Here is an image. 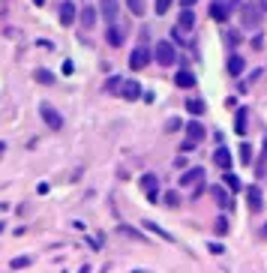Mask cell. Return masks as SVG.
<instances>
[{
  "label": "cell",
  "mask_w": 267,
  "mask_h": 273,
  "mask_svg": "<svg viewBox=\"0 0 267 273\" xmlns=\"http://www.w3.org/2000/svg\"><path fill=\"white\" fill-rule=\"evenodd\" d=\"M261 147H264V159H267V138H264V144H261Z\"/></svg>",
  "instance_id": "ab89813d"
},
{
  "label": "cell",
  "mask_w": 267,
  "mask_h": 273,
  "mask_svg": "<svg viewBox=\"0 0 267 273\" xmlns=\"http://www.w3.org/2000/svg\"><path fill=\"white\" fill-rule=\"evenodd\" d=\"M246 204H249V210H261L264 207V198H261L258 186H246Z\"/></svg>",
  "instance_id": "d6986e66"
},
{
  "label": "cell",
  "mask_w": 267,
  "mask_h": 273,
  "mask_svg": "<svg viewBox=\"0 0 267 273\" xmlns=\"http://www.w3.org/2000/svg\"><path fill=\"white\" fill-rule=\"evenodd\" d=\"M237 159H240L243 165H252V147H249L246 141H240V153H237Z\"/></svg>",
  "instance_id": "83f0119b"
},
{
  "label": "cell",
  "mask_w": 267,
  "mask_h": 273,
  "mask_svg": "<svg viewBox=\"0 0 267 273\" xmlns=\"http://www.w3.org/2000/svg\"><path fill=\"white\" fill-rule=\"evenodd\" d=\"M264 21V9L255 3V0H243L240 3V27L243 30H258Z\"/></svg>",
  "instance_id": "6da1fadb"
},
{
  "label": "cell",
  "mask_w": 267,
  "mask_h": 273,
  "mask_svg": "<svg viewBox=\"0 0 267 273\" xmlns=\"http://www.w3.org/2000/svg\"><path fill=\"white\" fill-rule=\"evenodd\" d=\"M123 39H126V30H123L117 21L105 27V42H108L111 48H120V45H123Z\"/></svg>",
  "instance_id": "52a82bcc"
},
{
  "label": "cell",
  "mask_w": 267,
  "mask_h": 273,
  "mask_svg": "<svg viewBox=\"0 0 267 273\" xmlns=\"http://www.w3.org/2000/svg\"><path fill=\"white\" fill-rule=\"evenodd\" d=\"M213 162H216L219 171H228V168H231V150L225 147V141L216 144V150H213Z\"/></svg>",
  "instance_id": "8fae6325"
},
{
  "label": "cell",
  "mask_w": 267,
  "mask_h": 273,
  "mask_svg": "<svg viewBox=\"0 0 267 273\" xmlns=\"http://www.w3.org/2000/svg\"><path fill=\"white\" fill-rule=\"evenodd\" d=\"M96 18H99L96 6H81V9H78V21H81L84 30H93V27H96Z\"/></svg>",
  "instance_id": "e0dca14e"
},
{
  "label": "cell",
  "mask_w": 267,
  "mask_h": 273,
  "mask_svg": "<svg viewBox=\"0 0 267 273\" xmlns=\"http://www.w3.org/2000/svg\"><path fill=\"white\" fill-rule=\"evenodd\" d=\"M141 189L147 195V201H159V177L156 174H144L141 177Z\"/></svg>",
  "instance_id": "ba28073f"
},
{
  "label": "cell",
  "mask_w": 267,
  "mask_h": 273,
  "mask_svg": "<svg viewBox=\"0 0 267 273\" xmlns=\"http://www.w3.org/2000/svg\"><path fill=\"white\" fill-rule=\"evenodd\" d=\"M228 15H231V6H228V0H213V3H210V18H213L216 24H225Z\"/></svg>",
  "instance_id": "9c48e42d"
},
{
  "label": "cell",
  "mask_w": 267,
  "mask_h": 273,
  "mask_svg": "<svg viewBox=\"0 0 267 273\" xmlns=\"http://www.w3.org/2000/svg\"><path fill=\"white\" fill-rule=\"evenodd\" d=\"M33 81H36V84H42V87H51L57 78H54V72H51V69H36V72H33Z\"/></svg>",
  "instance_id": "44dd1931"
},
{
  "label": "cell",
  "mask_w": 267,
  "mask_h": 273,
  "mask_svg": "<svg viewBox=\"0 0 267 273\" xmlns=\"http://www.w3.org/2000/svg\"><path fill=\"white\" fill-rule=\"evenodd\" d=\"M150 60H153L150 48H147V45H138V48H132V54H129V69H132V72H141Z\"/></svg>",
  "instance_id": "8992f818"
},
{
  "label": "cell",
  "mask_w": 267,
  "mask_h": 273,
  "mask_svg": "<svg viewBox=\"0 0 267 273\" xmlns=\"http://www.w3.org/2000/svg\"><path fill=\"white\" fill-rule=\"evenodd\" d=\"M177 27H180L183 33H192V30H195V12H192V6H180Z\"/></svg>",
  "instance_id": "7c38bea8"
},
{
  "label": "cell",
  "mask_w": 267,
  "mask_h": 273,
  "mask_svg": "<svg viewBox=\"0 0 267 273\" xmlns=\"http://www.w3.org/2000/svg\"><path fill=\"white\" fill-rule=\"evenodd\" d=\"M207 138V126L198 123V120H189L186 123V141H192V144H201Z\"/></svg>",
  "instance_id": "30bf717a"
},
{
  "label": "cell",
  "mask_w": 267,
  "mask_h": 273,
  "mask_svg": "<svg viewBox=\"0 0 267 273\" xmlns=\"http://www.w3.org/2000/svg\"><path fill=\"white\" fill-rule=\"evenodd\" d=\"M186 111L192 117H201L207 111V105H204V99H186Z\"/></svg>",
  "instance_id": "603a6c76"
},
{
  "label": "cell",
  "mask_w": 267,
  "mask_h": 273,
  "mask_svg": "<svg viewBox=\"0 0 267 273\" xmlns=\"http://www.w3.org/2000/svg\"><path fill=\"white\" fill-rule=\"evenodd\" d=\"M225 69H228V75H234V78H240L243 72H246V60L240 57V54H228V63H225Z\"/></svg>",
  "instance_id": "2e32d148"
},
{
  "label": "cell",
  "mask_w": 267,
  "mask_h": 273,
  "mask_svg": "<svg viewBox=\"0 0 267 273\" xmlns=\"http://www.w3.org/2000/svg\"><path fill=\"white\" fill-rule=\"evenodd\" d=\"M123 3H126V9H129L135 18H141V15L147 12V3H144V0H123Z\"/></svg>",
  "instance_id": "cb8c5ba5"
},
{
  "label": "cell",
  "mask_w": 267,
  "mask_h": 273,
  "mask_svg": "<svg viewBox=\"0 0 267 273\" xmlns=\"http://www.w3.org/2000/svg\"><path fill=\"white\" fill-rule=\"evenodd\" d=\"M96 12H99V18L105 24H114V21H117V15H120V0H99Z\"/></svg>",
  "instance_id": "5b68a950"
},
{
  "label": "cell",
  "mask_w": 267,
  "mask_h": 273,
  "mask_svg": "<svg viewBox=\"0 0 267 273\" xmlns=\"http://www.w3.org/2000/svg\"><path fill=\"white\" fill-rule=\"evenodd\" d=\"M180 126H183V123H180V120H177V117H171V120H168V123H165V129H168V132H171V129H180Z\"/></svg>",
  "instance_id": "d590c367"
},
{
  "label": "cell",
  "mask_w": 267,
  "mask_h": 273,
  "mask_svg": "<svg viewBox=\"0 0 267 273\" xmlns=\"http://www.w3.org/2000/svg\"><path fill=\"white\" fill-rule=\"evenodd\" d=\"M75 18H78V9H75V3H72V0H63V3H60V24H63V27H72Z\"/></svg>",
  "instance_id": "5bb4252c"
},
{
  "label": "cell",
  "mask_w": 267,
  "mask_h": 273,
  "mask_svg": "<svg viewBox=\"0 0 267 273\" xmlns=\"http://www.w3.org/2000/svg\"><path fill=\"white\" fill-rule=\"evenodd\" d=\"M246 126H249V114H246V108H237V114H234V132L243 138L246 135Z\"/></svg>",
  "instance_id": "ffe728a7"
},
{
  "label": "cell",
  "mask_w": 267,
  "mask_h": 273,
  "mask_svg": "<svg viewBox=\"0 0 267 273\" xmlns=\"http://www.w3.org/2000/svg\"><path fill=\"white\" fill-rule=\"evenodd\" d=\"M120 96L126 99V102H135V99H141L144 93H141V81H135V78H126L123 81V87H120Z\"/></svg>",
  "instance_id": "4fadbf2b"
},
{
  "label": "cell",
  "mask_w": 267,
  "mask_h": 273,
  "mask_svg": "<svg viewBox=\"0 0 267 273\" xmlns=\"http://www.w3.org/2000/svg\"><path fill=\"white\" fill-rule=\"evenodd\" d=\"M222 183L228 186V192H240V180L231 174V168H228V171H222Z\"/></svg>",
  "instance_id": "d4e9b609"
},
{
  "label": "cell",
  "mask_w": 267,
  "mask_h": 273,
  "mask_svg": "<svg viewBox=\"0 0 267 273\" xmlns=\"http://www.w3.org/2000/svg\"><path fill=\"white\" fill-rule=\"evenodd\" d=\"M213 231L219 234V237H225V234H228V219H225V216H219V219H216V225H213Z\"/></svg>",
  "instance_id": "1f68e13d"
},
{
  "label": "cell",
  "mask_w": 267,
  "mask_h": 273,
  "mask_svg": "<svg viewBox=\"0 0 267 273\" xmlns=\"http://www.w3.org/2000/svg\"><path fill=\"white\" fill-rule=\"evenodd\" d=\"M171 3H174V0H156V3H153V9H156V15H168V9H171Z\"/></svg>",
  "instance_id": "4dcf8cb0"
},
{
  "label": "cell",
  "mask_w": 267,
  "mask_h": 273,
  "mask_svg": "<svg viewBox=\"0 0 267 273\" xmlns=\"http://www.w3.org/2000/svg\"><path fill=\"white\" fill-rule=\"evenodd\" d=\"M153 60H156L159 66H171V63H177V48H174L171 39H159V42H156V48H153Z\"/></svg>",
  "instance_id": "7a4b0ae2"
},
{
  "label": "cell",
  "mask_w": 267,
  "mask_h": 273,
  "mask_svg": "<svg viewBox=\"0 0 267 273\" xmlns=\"http://www.w3.org/2000/svg\"><path fill=\"white\" fill-rule=\"evenodd\" d=\"M240 42H243V30H228L225 33V45L228 48H237Z\"/></svg>",
  "instance_id": "484cf974"
},
{
  "label": "cell",
  "mask_w": 267,
  "mask_h": 273,
  "mask_svg": "<svg viewBox=\"0 0 267 273\" xmlns=\"http://www.w3.org/2000/svg\"><path fill=\"white\" fill-rule=\"evenodd\" d=\"M171 39H174V42H180V45H186V36H183V30H180V27H174V30H171Z\"/></svg>",
  "instance_id": "836d02e7"
},
{
  "label": "cell",
  "mask_w": 267,
  "mask_h": 273,
  "mask_svg": "<svg viewBox=\"0 0 267 273\" xmlns=\"http://www.w3.org/2000/svg\"><path fill=\"white\" fill-rule=\"evenodd\" d=\"M3 228H6V225H3V222H0V231H3Z\"/></svg>",
  "instance_id": "b9f144b4"
},
{
  "label": "cell",
  "mask_w": 267,
  "mask_h": 273,
  "mask_svg": "<svg viewBox=\"0 0 267 273\" xmlns=\"http://www.w3.org/2000/svg\"><path fill=\"white\" fill-rule=\"evenodd\" d=\"M162 204H165V207H171V210H174V207H180V192H174V189H171V192H165V195H162Z\"/></svg>",
  "instance_id": "4316f807"
},
{
  "label": "cell",
  "mask_w": 267,
  "mask_h": 273,
  "mask_svg": "<svg viewBox=\"0 0 267 273\" xmlns=\"http://www.w3.org/2000/svg\"><path fill=\"white\" fill-rule=\"evenodd\" d=\"M3 150H6V141H0V153H3Z\"/></svg>",
  "instance_id": "60d3db41"
},
{
  "label": "cell",
  "mask_w": 267,
  "mask_h": 273,
  "mask_svg": "<svg viewBox=\"0 0 267 273\" xmlns=\"http://www.w3.org/2000/svg\"><path fill=\"white\" fill-rule=\"evenodd\" d=\"M180 186H192V198H198V195L204 192V168H201V165L189 168V171L180 177Z\"/></svg>",
  "instance_id": "3957f363"
},
{
  "label": "cell",
  "mask_w": 267,
  "mask_h": 273,
  "mask_svg": "<svg viewBox=\"0 0 267 273\" xmlns=\"http://www.w3.org/2000/svg\"><path fill=\"white\" fill-rule=\"evenodd\" d=\"M174 84H177L180 90H189V87H195V75L189 72V69H177V72H174Z\"/></svg>",
  "instance_id": "ac0fdd59"
},
{
  "label": "cell",
  "mask_w": 267,
  "mask_h": 273,
  "mask_svg": "<svg viewBox=\"0 0 267 273\" xmlns=\"http://www.w3.org/2000/svg\"><path fill=\"white\" fill-rule=\"evenodd\" d=\"M198 0H180V6H195Z\"/></svg>",
  "instance_id": "8d00e7d4"
},
{
  "label": "cell",
  "mask_w": 267,
  "mask_h": 273,
  "mask_svg": "<svg viewBox=\"0 0 267 273\" xmlns=\"http://www.w3.org/2000/svg\"><path fill=\"white\" fill-rule=\"evenodd\" d=\"M120 234H126V237H132V240H144V234L135 231L132 225H120Z\"/></svg>",
  "instance_id": "f546056e"
},
{
  "label": "cell",
  "mask_w": 267,
  "mask_h": 273,
  "mask_svg": "<svg viewBox=\"0 0 267 273\" xmlns=\"http://www.w3.org/2000/svg\"><path fill=\"white\" fill-rule=\"evenodd\" d=\"M39 114H42V120H45V126H48L51 132H60V129H63V117H60V111H57L51 102H42V105H39Z\"/></svg>",
  "instance_id": "277c9868"
},
{
  "label": "cell",
  "mask_w": 267,
  "mask_h": 273,
  "mask_svg": "<svg viewBox=\"0 0 267 273\" xmlns=\"http://www.w3.org/2000/svg\"><path fill=\"white\" fill-rule=\"evenodd\" d=\"M27 264H30V258H27V255H18V258H12L9 267H12V270H21V267H27Z\"/></svg>",
  "instance_id": "d6a6232c"
},
{
  "label": "cell",
  "mask_w": 267,
  "mask_h": 273,
  "mask_svg": "<svg viewBox=\"0 0 267 273\" xmlns=\"http://www.w3.org/2000/svg\"><path fill=\"white\" fill-rule=\"evenodd\" d=\"M261 234H264V237H267V222H264V225H261Z\"/></svg>",
  "instance_id": "f35d334b"
},
{
  "label": "cell",
  "mask_w": 267,
  "mask_h": 273,
  "mask_svg": "<svg viewBox=\"0 0 267 273\" xmlns=\"http://www.w3.org/2000/svg\"><path fill=\"white\" fill-rule=\"evenodd\" d=\"M120 87H123V78L111 75V78H108V84H105V93H120Z\"/></svg>",
  "instance_id": "f1b7e54d"
},
{
  "label": "cell",
  "mask_w": 267,
  "mask_h": 273,
  "mask_svg": "<svg viewBox=\"0 0 267 273\" xmlns=\"http://www.w3.org/2000/svg\"><path fill=\"white\" fill-rule=\"evenodd\" d=\"M144 228H147L150 234H156V237H159V240H165V243H174V237H171V234H168L165 228H159L156 222H150V219H144Z\"/></svg>",
  "instance_id": "7402d4cb"
},
{
  "label": "cell",
  "mask_w": 267,
  "mask_h": 273,
  "mask_svg": "<svg viewBox=\"0 0 267 273\" xmlns=\"http://www.w3.org/2000/svg\"><path fill=\"white\" fill-rule=\"evenodd\" d=\"M207 252H213V255H222V252H225V246H222V243H213V240H210V243H207Z\"/></svg>",
  "instance_id": "e575fe53"
},
{
  "label": "cell",
  "mask_w": 267,
  "mask_h": 273,
  "mask_svg": "<svg viewBox=\"0 0 267 273\" xmlns=\"http://www.w3.org/2000/svg\"><path fill=\"white\" fill-rule=\"evenodd\" d=\"M210 195H213V201H216L219 207H231V192H228V186H225V183L210 186Z\"/></svg>",
  "instance_id": "9a60e30c"
},
{
  "label": "cell",
  "mask_w": 267,
  "mask_h": 273,
  "mask_svg": "<svg viewBox=\"0 0 267 273\" xmlns=\"http://www.w3.org/2000/svg\"><path fill=\"white\" fill-rule=\"evenodd\" d=\"M258 6H261V9H264V12H267V0H258Z\"/></svg>",
  "instance_id": "74e56055"
}]
</instances>
